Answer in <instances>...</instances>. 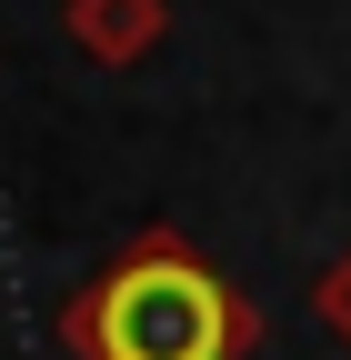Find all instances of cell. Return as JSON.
I'll use <instances>...</instances> for the list:
<instances>
[{
	"instance_id": "obj_1",
	"label": "cell",
	"mask_w": 351,
	"mask_h": 360,
	"mask_svg": "<svg viewBox=\"0 0 351 360\" xmlns=\"http://www.w3.org/2000/svg\"><path fill=\"white\" fill-rule=\"evenodd\" d=\"M80 330L101 340V360H231L241 350V300L181 250H141L111 270L101 300L80 310Z\"/></svg>"
}]
</instances>
